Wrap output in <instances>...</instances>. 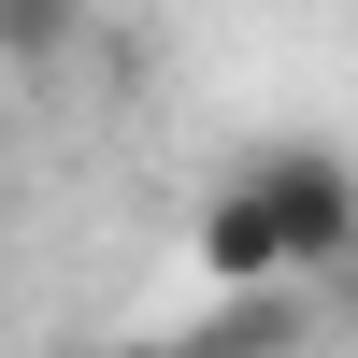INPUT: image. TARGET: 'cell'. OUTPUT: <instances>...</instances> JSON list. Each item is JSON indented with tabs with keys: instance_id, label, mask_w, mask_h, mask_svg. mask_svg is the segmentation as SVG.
<instances>
[{
	"instance_id": "2",
	"label": "cell",
	"mask_w": 358,
	"mask_h": 358,
	"mask_svg": "<svg viewBox=\"0 0 358 358\" xmlns=\"http://www.w3.org/2000/svg\"><path fill=\"white\" fill-rule=\"evenodd\" d=\"M187 258H201V287H287V258H273V229H258V201H244V187H215V201H201Z\"/></svg>"
},
{
	"instance_id": "1",
	"label": "cell",
	"mask_w": 358,
	"mask_h": 358,
	"mask_svg": "<svg viewBox=\"0 0 358 358\" xmlns=\"http://www.w3.org/2000/svg\"><path fill=\"white\" fill-rule=\"evenodd\" d=\"M229 187L258 201V229H273V258H287V287L301 273H344L358 258V158L344 143H315V129H287V143H258Z\"/></svg>"
},
{
	"instance_id": "4",
	"label": "cell",
	"mask_w": 358,
	"mask_h": 358,
	"mask_svg": "<svg viewBox=\"0 0 358 358\" xmlns=\"http://www.w3.org/2000/svg\"><path fill=\"white\" fill-rule=\"evenodd\" d=\"M129 358H187V344H129Z\"/></svg>"
},
{
	"instance_id": "3",
	"label": "cell",
	"mask_w": 358,
	"mask_h": 358,
	"mask_svg": "<svg viewBox=\"0 0 358 358\" xmlns=\"http://www.w3.org/2000/svg\"><path fill=\"white\" fill-rule=\"evenodd\" d=\"M57 43H72V0H0V57L15 72H43Z\"/></svg>"
}]
</instances>
